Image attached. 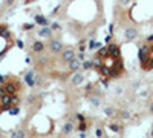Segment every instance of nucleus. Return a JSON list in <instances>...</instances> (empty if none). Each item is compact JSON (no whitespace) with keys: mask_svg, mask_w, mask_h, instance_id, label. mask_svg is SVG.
Here are the masks:
<instances>
[{"mask_svg":"<svg viewBox=\"0 0 153 138\" xmlns=\"http://www.w3.org/2000/svg\"><path fill=\"white\" fill-rule=\"evenodd\" d=\"M6 94V89H5V86H0V97H3Z\"/></svg>","mask_w":153,"mask_h":138,"instance_id":"obj_21","label":"nucleus"},{"mask_svg":"<svg viewBox=\"0 0 153 138\" xmlns=\"http://www.w3.org/2000/svg\"><path fill=\"white\" fill-rule=\"evenodd\" d=\"M107 49H109V55L110 57H113V58H119L121 57V51H119V46L118 45H109L107 46Z\"/></svg>","mask_w":153,"mask_h":138,"instance_id":"obj_4","label":"nucleus"},{"mask_svg":"<svg viewBox=\"0 0 153 138\" xmlns=\"http://www.w3.org/2000/svg\"><path fill=\"white\" fill-rule=\"evenodd\" d=\"M129 2H130V0H121V3H123V5H127Z\"/></svg>","mask_w":153,"mask_h":138,"instance_id":"obj_28","label":"nucleus"},{"mask_svg":"<svg viewBox=\"0 0 153 138\" xmlns=\"http://www.w3.org/2000/svg\"><path fill=\"white\" fill-rule=\"evenodd\" d=\"M86 127H87V126H86V123H83V121L78 124V129H80V130H86Z\"/></svg>","mask_w":153,"mask_h":138,"instance_id":"obj_19","label":"nucleus"},{"mask_svg":"<svg viewBox=\"0 0 153 138\" xmlns=\"http://www.w3.org/2000/svg\"><path fill=\"white\" fill-rule=\"evenodd\" d=\"M0 81H5V78H3V77H2V75H0Z\"/></svg>","mask_w":153,"mask_h":138,"instance_id":"obj_30","label":"nucleus"},{"mask_svg":"<svg viewBox=\"0 0 153 138\" xmlns=\"http://www.w3.org/2000/svg\"><path fill=\"white\" fill-rule=\"evenodd\" d=\"M136 37V29H133V28H129L126 31V38H129V40H133Z\"/></svg>","mask_w":153,"mask_h":138,"instance_id":"obj_9","label":"nucleus"},{"mask_svg":"<svg viewBox=\"0 0 153 138\" xmlns=\"http://www.w3.org/2000/svg\"><path fill=\"white\" fill-rule=\"evenodd\" d=\"M11 114H12V115H17V114H18V109H17V108H12V109H11Z\"/></svg>","mask_w":153,"mask_h":138,"instance_id":"obj_24","label":"nucleus"},{"mask_svg":"<svg viewBox=\"0 0 153 138\" xmlns=\"http://www.w3.org/2000/svg\"><path fill=\"white\" fill-rule=\"evenodd\" d=\"M35 22H37V23H40L41 26H46V25H48V20H46L45 17H41V16H37V17H35Z\"/></svg>","mask_w":153,"mask_h":138,"instance_id":"obj_14","label":"nucleus"},{"mask_svg":"<svg viewBox=\"0 0 153 138\" xmlns=\"http://www.w3.org/2000/svg\"><path fill=\"white\" fill-rule=\"evenodd\" d=\"M32 49H34L35 52H41V51L45 49V46H43V43H40V42H35L34 46H32Z\"/></svg>","mask_w":153,"mask_h":138,"instance_id":"obj_12","label":"nucleus"},{"mask_svg":"<svg viewBox=\"0 0 153 138\" xmlns=\"http://www.w3.org/2000/svg\"><path fill=\"white\" fill-rule=\"evenodd\" d=\"M8 3H9V5H11V3H12V0H8Z\"/></svg>","mask_w":153,"mask_h":138,"instance_id":"obj_31","label":"nucleus"},{"mask_svg":"<svg viewBox=\"0 0 153 138\" xmlns=\"http://www.w3.org/2000/svg\"><path fill=\"white\" fill-rule=\"evenodd\" d=\"M40 35H43V37H51V31H49L48 28H43V29L40 31Z\"/></svg>","mask_w":153,"mask_h":138,"instance_id":"obj_16","label":"nucleus"},{"mask_svg":"<svg viewBox=\"0 0 153 138\" xmlns=\"http://www.w3.org/2000/svg\"><path fill=\"white\" fill-rule=\"evenodd\" d=\"M150 112H153V103L150 104Z\"/></svg>","mask_w":153,"mask_h":138,"instance_id":"obj_29","label":"nucleus"},{"mask_svg":"<svg viewBox=\"0 0 153 138\" xmlns=\"http://www.w3.org/2000/svg\"><path fill=\"white\" fill-rule=\"evenodd\" d=\"M72 124L71 123H67V124H64V127H63V132L64 134H69V132H72Z\"/></svg>","mask_w":153,"mask_h":138,"instance_id":"obj_15","label":"nucleus"},{"mask_svg":"<svg viewBox=\"0 0 153 138\" xmlns=\"http://www.w3.org/2000/svg\"><path fill=\"white\" fill-rule=\"evenodd\" d=\"M83 80H84V77H83L80 72H75V74L72 75V83L75 84V86L81 84V83H83Z\"/></svg>","mask_w":153,"mask_h":138,"instance_id":"obj_7","label":"nucleus"},{"mask_svg":"<svg viewBox=\"0 0 153 138\" xmlns=\"http://www.w3.org/2000/svg\"><path fill=\"white\" fill-rule=\"evenodd\" d=\"M92 103H93L95 106H98V100H97V98H92Z\"/></svg>","mask_w":153,"mask_h":138,"instance_id":"obj_26","label":"nucleus"},{"mask_svg":"<svg viewBox=\"0 0 153 138\" xmlns=\"http://www.w3.org/2000/svg\"><path fill=\"white\" fill-rule=\"evenodd\" d=\"M23 28H25V29H32V28H34V25H31V23H26V25H23Z\"/></svg>","mask_w":153,"mask_h":138,"instance_id":"obj_22","label":"nucleus"},{"mask_svg":"<svg viewBox=\"0 0 153 138\" xmlns=\"http://www.w3.org/2000/svg\"><path fill=\"white\" fill-rule=\"evenodd\" d=\"M110 129H112L113 132H119V130H121V127H119L118 124H110Z\"/></svg>","mask_w":153,"mask_h":138,"instance_id":"obj_17","label":"nucleus"},{"mask_svg":"<svg viewBox=\"0 0 153 138\" xmlns=\"http://www.w3.org/2000/svg\"><path fill=\"white\" fill-rule=\"evenodd\" d=\"M18 104V97L17 95H12V106H17Z\"/></svg>","mask_w":153,"mask_h":138,"instance_id":"obj_18","label":"nucleus"},{"mask_svg":"<svg viewBox=\"0 0 153 138\" xmlns=\"http://www.w3.org/2000/svg\"><path fill=\"white\" fill-rule=\"evenodd\" d=\"M51 28H52V29H60V26H58L57 23H54V25H52V26H51Z\"/></svg>","mask_w":153,"mask_h":138,"instance_id":"obj_25","label":"nucleus"},{"mask_svg":"<svg viewBox=\"0 0 153 138\" xmlns=\"http://www.w3.org/2000/svg\"><path fill=\"white\" fill-rule=\"evenodd\" d=\"M5 89H6V94L9 95H15L18 91H20V84L17 81H14V80H11V81H5Z\"/></svg>","mask_w":153,"mask_h":138,"instance_id":"obj_1","label":"nucleus"},{"mask_svg":"<svg viewBox=\"0 0 153 138\" xmlns=\"http://www.w3.org/2000/svg\"><path fill=\"white\" fill-rule=\"evenodd\" d=\"M49 48H51V51H52V52H60V51L63 49V45H61L60 42H57V40H52V42H51V45H49Z\"/></svg>","mask_w":153,"mask_h":138,"instance_id":"obj_5","label":"nucleus"},{"mask_svg":"<svg viewBox=\"0 0 153 138\" xmlns=\"http://www.w3.org/2000/svg\"><path fill=\"white\" fill-rule=\"evenodd\" d=\"M25 80H26V83L31 86V88H32V86H34V83H35V81H34V74H32V72H28L26 77H25Z\"/></svg>","mask_w":153,"mask_h":138,"instance_id":"obj_10","label":"nucleus"},{"mask_svg":"<svg viewBox=\"0 0 153 138\" xmlns=\"http://www.w3.org/2000/svg\"><path fill=\"white\" fill-rule=\"evenodd\" d=\"M150 54H152V48H150V46H143V48H141V49H139V62H141V63H145V62H147V60H149V58H150Z\"/></svg>","mask_w":153,"mask_h":138,"instance_id":"obj_2","label":"nucleus"},{"mask_svg":"<svg viewBox=\"0 0 153 138\" xmlns=\"http://www.w3.org/2000/svg\"><path fill=\"white\" fill-rule=\"evenodd\" d=\"M104 112H106L107 115H112V114H113V109H112V108H107V109L104 110Z\"/></svg>","mask_w":153,"mask_h":138,"instance_id":"obj_23","label":"nucleus"},{"mask_svg":"<svg viewBox=\"0 0 153 138\" xmlns=\"http://www.w3.org/2000/svg\"><path fill=\"white\" fill-rule=\"evenodd\" d=\"M83 66H84L86 69H90V68H93V66L90 64V62H84V63H83Z\"/></svg>","mask_w":153,"mask_h":138,"instance_id":"obj_20","label":"nucleus"},{"mask_svg":"<svg viewBox=\"0 0 153 138\" xmlns=\"http://www.w3.org/2000/svg\"><path fill=\"white\" fill-rule=\"evenodd\" d=\"M61 57H63L64 62H67V63H69L71 60H73V57H75V55H73L72 49H67V51H63V55H61Z\"/></svg>","mask_w":153,"mask_h":138,"instance_id":"obj_6","label":"nucleus"},{"mask_svg":"<svg viewBox=\"0 0 153 138\" xmlns=\"http://www.w3.org/2000/svg\"><path fill=\"white\" fill-rule=\"evenodd\" d=\"M98 55L101 57V58H106V57H109V49H107V48H99Z\"/></svg>","mask_w":153,"mask_h":138,"instance_id":"obj_13","label":"nucleus"},{"mask_svg":"<svg viewBox=\"0 0 153 138\" xmlns=\"http://www.w3.org/2000/svg\"><path fill=\"white\" fill-rule=\"evenodd\" d=\"M0 106H2V109H11L12 108V95L5 94L3 97H0Z\"/></svg>","mask_w":153,"mask_h":138,"instance_id":"obj_3","label":"nucleus"},{"mask_svg":"<svg viewBox=\"0 0 153 138\" xmlns=\"http://www.w3.org/2000/svg\"><path fill=\"white\" fill-rule=\"evenodd\" d=\"M80 66H81V63H80V60H77V58H73V60L69 62V69H71V71H77V69H80Z\"/></svg>","mask_w":153,"mask_h":138,"instance_id":"obj_8","label":"nucleus"},{"mask_svg":"<svg viewBox=\"0 0 153 138\" xmlns=\"http://www.w3.org/2000/svg\"><path fill=\"white\" fill-rule=\"evenodd\" d=\"M147 42H149V43H150V42H153V35H149V37H147Z\"/></svg>","mask_w":153,"mask_h":138,"instance_id":"obj_27","label":"nucleus"},{"mask_svg":"<svg viewBox=\"0 0 153 138\" xmlns=\"http://www.w3.org/2000/svg\"><path fill=\"white\" fill-rule=\"evenodd\" d=\"M0 35L6 37V38H9V37H11V34H9V31H8V28L5 26V25H0Z\"/></svg>","mask_w":153,"mask_h":138,"instance_id":"obj_11","label":"nucleus"}]
</instances>
